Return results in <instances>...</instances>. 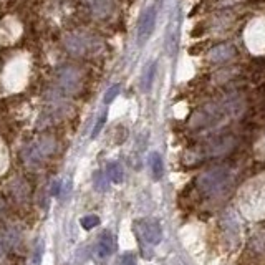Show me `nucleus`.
Here are the masks:
<instances>
[{
  "label": "nucleus",
  "mask_w": 265,
  "mask_h": 265,
  "mask_svg": "<svg viewBox=\"0 0 265 265\" xmlns=\"http://www.w3.org/2000/svg\"><path fill=\"white\" fill-rule=\"evenodd\" d=\"M134 227L141 239L151 245H158L163 240V229L158 219H141L134 224Z\"/></svg>",
  "instance_id": "obj_1"
},
{
  "label": "nucleus",
  "mask_w": 265,
  "mask_h": 265,
  "mask_svg": "<svg viewBox=\"0 0 265 265\" xmlns=\"http://www.w3.org/2000/svg\"><path fill=\"white\" fill-rule=\"evenodd\" d=\"M156 27V8L148 7L143 12V15L139 18V25H138V43L144 45L149 40V37L153 35Z\"/></svg>",
  "instance_id": "obj_2"
},
{
  "label": "nucleus",
  "mask_w": 265,
  "mask_h": 265,
  "mask_svg": "<svg viewBox=\"0 0 265 265\" xmlns=\"http://www.w3.org/2000/svg\"><path fill=\"white\" fill-rule=\"evenodd\" d=\"M115 239H113V235L110 232H105L100 237V242H98L96 245V254L100 255L101 259L108 257V255H111L113 252H115Z\"/></svg>",
  "instance_id": "obj_3"
},
{
  "label": "nucleus",
  "mask_w": 265,
  "mask_h": 265,
  "mask_svg": "<svg viewBox=\"0 0 265 265\" xmlns=\"http://www.w3.org/2000/svg\"><path fill=\"white\" fill-rule=\"evenodd\" d=\"M149 166H151V173H153V179L159 181L164 176V163L159 153H151L149 154Z\"/></svg>",
  "instance_id": "obj_4"
},
{
  "label": "nucleus",
  "mask_w": 265,
  "mask_h": 265,
  "mask_svg": "<svg viewBox=\"0 0 265 265\" xmlns=\"http://www.w3.org/2000/svg\"><path fill=\"white\" fill-rule=\"evenodd\" d=\"M234 53H235V48L232 45H220V47H215L214 50H210V60L217 62V63L225 62V60H229Z\"/></svg>",
  "instance_id": "obj_5"
},
{
  "label": "nucleus",
  "mask_w": 265,
  "mask_h": 265,
  "mask_svg": "<svg viewBox=\"0 0 265 265\" xmlns=\"http://www.w3.org/2000/svg\"><path fill=\"white\" fill-rule=\"evenodd\" d=\"M106 174H108V179L113 181L115 184H120V183H123V179H125V171H123V166L120 163L108 164Z\"/></svg>",
  "instance_id": "obj_6"
},
{
  "label": "nucleus",
  "mask_w": 265,
  "mask_h": 265,
  "mask_svg": "<svg viewBox=\"0 0 265 265\" xmlns=\"http://www.w3.org/2000/svg\"><path fill=\"white\" fill-rule=\"evenodd\" d=\"M154 73H156V63L151 62L149 65L144 68L143 76H141V88H143V91L151 90V85H153V81H154Z\"/></svg>",
  "instance_id": "obj_7"
},
{
  "label": "nucleus",
  "mask_w": 265,
  "mask_h": 265,
  "mask_svg": "<svg viewBox=\"0 0 265 265\" xmlns=\"http://www.w3.org/2000/svg\"><path fill=\"white\" fill-rule=\"evenodd\" d=\"M80 224H81V227L85 230H91V229H95L98 224H100V217L95 215V214L85 215V217H81Z\"/></svg>",
  "instance_id": "obj_8"
},
{
  "label": "nucleus",
  "mask_w": 265,
  "mask_h": 265,
  "mask_svg": "<svg viewBox=\"0 0 265 265\" xmlns=\"http://www.w3.org/2000/svg\"><path fill=\"white\" fill-rule=\"evenodd\" d=\"M120 90H121V86L120 85H113L110 90H108L105 93V98H103V101H105V105H110V103L115 100V98L120 95Z\"/></svg>",
  "instance_id": "obj_9"
},
{
  "label": "nucleus",
  "mask_w": 265,
  "mask_h": 265,
  "mask_svg": "<svg viewBox=\"0 0 265 265\" xmlns=\"http://www.w3.org/2000/svg\"><path fill=\"white\" fill-rule=\"evenodd\" d=\"M108 176H103V173H96L95 174V186H96V189H100V191H106L108 188Z\"/></svg>",
  "instance_id": "obj_10"
},
{
  "label": "nucleus",
  "mask_w": 265,
  "mask_h": 265,
  "mask_svg": "<svg viewBox=\"0 0 265 265\" xmlns=\"http://www.w3.org/2000/svg\"><path fill=\"white\" fill-rule=\"evenodd\" d=\"M120 265H138V260H136V255L132 254V252L123 254V257L120 259Z\"/></svg>",
  "instance_id": "obj_11"
},
{
  "label": "nucleus",
  "mask_w": 265,
  "mask_h": 265,
  "mask_svg": "<svg viewBox=\"0 0 265 265\" xmlns=\"http://www.w3.org/2000/svg\"><path fill=\"white\" fill-rule=\"evenodd\" d=\"M105 123H106V113H103V115L100 116V120L96 121L95 128H93V131H91V138H96V136L100 134V131L103 130V126H105Z\"/></svg>",
  "instance_id": "obj_12"
}]
</instances>
